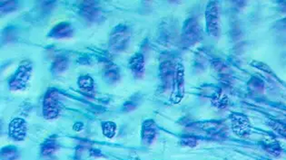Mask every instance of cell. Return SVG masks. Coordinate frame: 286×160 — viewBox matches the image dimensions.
I'll return each instance as SVG.
<instances>
[{
  "label": "cell",
  "instance_id": "obj_1",
  "mask_svg": "<svg viewBox=\"0 0 286 160\" xmlns=\"http://www.w3.org/2000/svg\"><path fill=\"white\" fill-rule=\"evenodd\" d=\"M205 23L206 30L210 37L219 38L222 33L220 6L216 1H211L205 9Z\"/></svg>",
  "mask_w": 286,
  "mask_h": 160
},
{
  "label": "cell",
  "instance_id": "obj_2",
  "mask_svg": "<svg viewBox=\"0 0 286 160\" xmlns=\"http://www.w3.org/2000/svg\"><path fill=\"white\" fill-rule=\"evenodd\" d=\"M203 37L202 28L196 18L191 17L184 22L182 36H181V44L184 48H188L198 43Z\"/></svg>",
  "mask_w": 286,
  "mask_h": 160
},
{
  "label": "cell",
  "instance_id": "obj_3",
  "mask_svg": "<svg viewBox=\"0 0 286 160\" xmlns=\"http://www.w3.org/2000/svg\"><path fill=\"white\" fill-rule=\"evenodd\" d=\"M33 65L30 61H23L16 70V74L9 80L11 91H24L27 88V83L31 78Z\"/></svg>",
  "mask_w": 286,
  "mask_h": 160
},
{
  "label": "cell",
  "instance_id": "obj_4",
  "mask_svg": "<svg viewBox=\"0 0 286 160\" xmlns=\"http://www.w3.org/2000/svg\"><path fill=\"white\" fill-rule=\"evenodd\" d=\"M130 35L128 27L120 25L114 28L109 38V49L114 53H120L124 51L129 43Z\"/></svg>",
  "mask_w": 286,
  "mask_h": 160
},
{
  "label": "cell",
  "instance_id": "obj_5",
  "mask_svg": "<svg viewBox=\"0 0 286 160\" xmlns=\"http://www.w3.org/2000/svg\"><path fill=\"white\" fill-rule=\"evenodd\" d=\"M184 67L183 64L179 63L175 64L170 101L173 104H178L184 99Z\"/></svg>",
  "mask_w": 286,
  "mask_h": 160
},
{
  "label": "cell",
  "instance_id": "obj_6",
  "mask_svg": "<svg viewBox=\"0 0 286 160\" xmlns=\"http://www.w3.org/2000/svg\"><path fill=\"white\" fill-rule=\"evenodd\" d=\"M61 112L58 93L56 90H49L46 93L43 102V115L47 120H54Z\"/></svg>",
  "mask_w": 286,
  "mask_h": 160
},
{
  "label": "cell",
  "instance_id": "obj_7",
  "mask_svg": "<svg viewBox=\"0 0 286 160\" xmlns=\"http://www.w3.org/2000/svg\"><path fill=\"white\" fill-rule=\"evenodd\" d=\"M233 133L240 138L248 137L252 131V124L247 116L243 113L232 112L230 115Z\"/></svg>",
  "mask_w": 286,
  "mask_h": 160
},
{
  "label": "cell",
  "instance_id": "obj_8",
  "mask_svg": "<svg viewBox=\"0 0 286 160\" xmlns=\"http://www.w3.org/2000/svg\"><path fill=\"white\" fill-rule=\"evenodd\" d=\"M175 72V65L171 61H164L159 67V77L161 81V90L167 91L172 88L173 76Z\"/></svg>",
  "mask_w": 286,
  "mask_h": 160
},
{
  "label": "cell",
  "instance_id": "obj_9",
  "mask_svg": "<svg viewBox=\"0 0 286 160\" xmlns=\"http://www.w3.org/2000/svg\"><path fill=\"white\" fill-rule=\"evenodd\" d=\"M8 133L12 139L16 141H22L26 139L27 133V125L25 120L20 118L14 119L8 128Z\"/></svg>",
  "mask_w": 286,
  "mask_h": 160
},
{
  "label": "cell",
  "instance_id": "obj_10",
  "mask_svg": "<svg viewBox=\"0 0 286 160\" xmlns=\"http://www.w3.org/2000/svg\"><path fill=\"white\" fill-rule=\"evenodd\" d=\"M157 124L153 120H146V121H144L141 131L143 144L150 146L157 138Z\"/></svg>",
  "mask_w": 286,
  "mask_h": 160
},
{
  "label": "cell",
  "instance_id": "obj_11",
  "mask_svg": "<svg viewBox=\"0 0 286 160\" xmlns=\"http://www.w3.org/2000/svg\"><path fill=\"white\" fill-rule=\"evenodd\" d=\"M129 68L136 78H142L145 74V58L142 53H135L129 61Z\"/></svg>",
  "mask_w": 286,
  "mask_h": 160
},
{
  "label": "cell",
  "instance_id": "obj_12",
  "mask_svg": "<svg viewBox=\"0 0 286 160\" xmlns=\"http://www.w3.org/2000/svg\"><path fill=\"white\" fill-rule=\"evenodd\" d=\"M74 29L71 26L70 23L67 22H62L51 30L49 33V37L52 38H70L73 35Z\"/></svg>",
  "mask_w": 286,
  "mask_h": 160
},
{
  "label": "cell",
  "instance_id": "obj_13",
  "mask_svg": "<svg viewBox=\"0 0 286 160\" xmlns=\"http://www.w3.org/2000/svg\"><path fill=\"white\" fill-rule=\"evenodd\" d=\"M211 102L218 110H223L229 105V98L222 89L216 90L211 96Z\"/></svg>",
  "mask_w": 286,
  "mask_h": 160
},
{
  "label": "cell",
  "instance_id": "obj_14",
  "mask_svg": "<svg viewBox=\"0 0 286 160\" xmlns=\"http://www.w3.org/2000/svg\"><path fill=\"white\" fill-rule=\"evenodd\" d=\"M80 12L82 16H84L89 21H95L99 16V11L93 2H84L82 4Z\"/></svg>",
  "mask_w": 286,
  "mask_h": 160
},
{
  "label": "cell",
  "instance_id": "obj_15",
  "mask_svg": "<svg viewBox=\"0 0 286 160\" xmlns=\"http://www.w3.org/2000/svg\"><path fill=\"white\" fill-rule=\"evenodd\" d=\"M104 78L109 83L116 82L120 79V74H119L117 66L113 64H110L108 66H106L105 72H104Z\"/></svg>",
  "mask_w": 286,
  "mask_h": 160
},
{
  "label": "cell",
  "instance_id": "obj_16",
  "mask_svg": "<svg viewBox=\"0 0 286 160\" xmlns=\"http://www.w3.org/2000/svg\"><path fill=\"white\" fill-rule=\"evenodd\" d=\"M68 60L64 56H59L55 59L52 64V72L55 74H61L68 69Z\"/></svg>",
  "mask_w": 286,
  "mask_h": 160
},
{
  "label": "cell",
  "instance_id": "obj_17",
  "mask_svg": "<svg viewBox=\"0 0 286 160\" xmlns=\"http://www.w3.org/2000/svg\"><path fill=\"white\" fill-rule=\"evenodd\" d=\"M58 149H59V146L57 143L56 139H47L41 147V153H42V155L48 157V156L54 154L55 152Z\"/></svg>",
  "mask_w": 286,
  "mask_h": 160
},
{
  "label": "cell",
  "instance_id": "obj_18",
  "mask_svg": "<svg viewBox=\"0 0 286 160\" xmlns=\"http://www.w3.org/2000/svg\"><path fill=\"white\" fill-rule=\"evenodd\" d=\"M213 67L224 79H227L230 76V69L228 68L227 64H225L221 60H218V59L214 60L213 61Z\"/></svg>",
  "mask_w": 286,
  "mask_h": 160
},
{
  "label": "cell",
  "instance_id": "obj_19",
  "mask_svg": "<svg viewBox=\"0 0 286 160\" xmlns=\"http://www.w3.org/2000/svg\"><path fill=\"white\" fill-rule=\"evenodd\" d=\"M79 88L84 91H92L94 89V80L89 75H82L77 80Z\"/></svg>",
  "mask_w": 286,
  "mask_h": 160
},
{
  "label": "cell",
  "instance_id": "obj_20",
  "mask_svg": "<svg viewBox=\"0 0 286 160\" xmlns=\"http://www.w3.org/2000/svg\"><path fill=\"white\" fill-rule=\"evenodd\" d=\"M2 160H16L18 159V151L14 147H5L1 150Z\"/></svg>",
  "mask_w": 286,
  "mask_h": 160
},
{
  "label": "cell",
  "instance_id": "obj_21",
  "mask_svg": "<svg viewBox=\"0 0 286 160\" xmlns=\"http://www.w3.org/2000/svg\"><path fill=\"white\" fill-rule=\"evenodd\" d=\"M102 130L104 136H106L108 139H113L116 132V125L112 121L103 122Z\"/></svg>",
  "mask_w": 286,
  "mask_h": 160
},
{
  "label": "cell",
  "instance_id": "obj_22",
  "mask_svg": "<svg viewBox=\"0 0 286 160\" xmlns=\"http://www.w3.org/2000/svg\"><path fill=\"white\" fill-rule=\"evenodd\" d=\"M268 123L273 130H275L276 133L279 134L281 137L286 139V124L276 120H270Z\"/></svg>",
  "mask_w": 286,
  "mask_h": 160
},
{
  "label": "cell",
  "instance_id": "obj_23",
  "mask_svg": "<svg viewBox=\"0 0 286 160\" xmlns=\"http://www.w3.org/2000/svg\"><path fill=\"white\" fill-rule=\"evenodd\" d=\"M265 150L274 157H279L282 153L281 145L279 144L278 141H272L268 144L265 145Z\"/></svg>",
  "mask_w": 286,
  "mask_h": 160
},
{
  "label": "cell",
  "instance_id": "obj_24",
  "mask_svg": "<svg viewBox=\"0 0 286 160\" xmlns=\"http://www.w3.org/2000/svg\"><path fill=\"white\" fill-rule=\"evenodd\" d=\"M17 7V3L16 1H4L1 3V13H8L11 11L15 10Z\"/></svg>",
  "mask_w": 286,
  "mask_h": 160
},
{
  "label": "cell",
  "instance_id": "obj_25",
  "mask_svg": "<svg viewBox=\"0 0 286 160\" xmlns=\"http://www.w3.org/2000/svg\"><path fill=\"white\" fill-rule=\"evenodd\" d=\"M180 144L189 148H194L198 145V140L194 137H184L180 140Z\"/></svg>",
  "mask_w": 286,
  "mask_h": 160
},
{
  "label": "cell",
  "instance_id": "obj_26",
  "mask_svg": "<svg viewBox=\"0 0 286 160\" xmlns=\"http://www.w3.org/2000/svg\"><path fill=\"white\" fill-rule=\"evenodd\" d=\"M251 64H252L254 67H255V68H257V69L262 70V71L266 72V73H270L271 75H273L272 70H271L270 67H269L267 64H263V63L257 62V61H254Z\"/></svg>",
  "mask_w": 286,
  "mask_h": 160
},
{
  "label": "cell",
  "instance_id": "obj_27",
  "mask_svg": "<svg viewBox=\"0 0 286 160\" xmlns=\"http://www.w3.org/2000/svg\"><path fill=\"white\" fill-rule=\"evenodd\" d=\"M83 128H84V124L81 122H76V124L73 126L74 130H76V131H80Z\"/></svg>",
  "mask_w": 286,
  "mask_h": 160
}]
</instances>
